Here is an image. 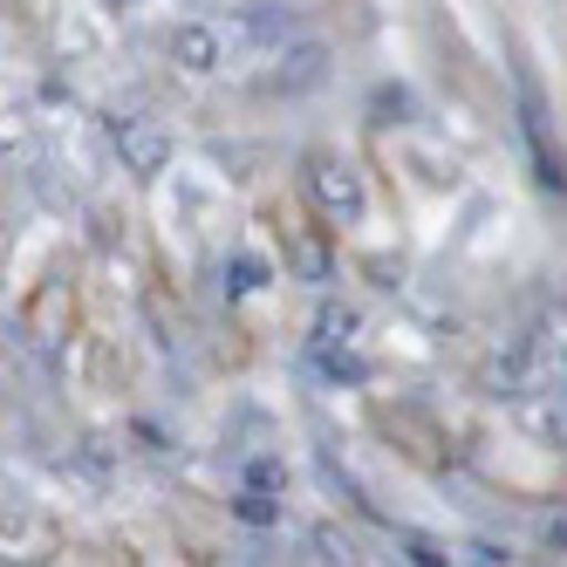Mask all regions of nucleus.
<instances>
[{"mask_svg": "<svg viewBox=\"0 0 567 567\" xmlns=\"http://www.w3.org/2000/svg\"><path fill=\"white\" fill-rule=\"evenodd\" d=\"M301 192L315 198V213L321 219H336V226H355L362 219V178H355V165L342 151H308V172H301Z\"/></svg>", "mask_w": 567, "mask_h": 567, "instance_id": "1", "label": "nucleus"}, {"mask_svg": "<svg viewBox=\"0 0 567 567\" xmlns=\"http://www.w3.org/2000/svg\"><path fill=\"white\" fill-rule=\"evenodd\" d=\"M519 137H526V151H534V178L547 192H567V157L554 144V116H547V103H540L534 83H519Z\"/></svg>", "mask_w": 567, "mask_h": 567, "instance_id": "2", "label": "nucleus"}, {"mask_svg": "<svg viewBox=\"0 0 567 567\" xmlns=\"http://www.w3.org/2000/svg\"><path fill=\"white\" fill-rule=\"evenodd\" d=\"M110 137H116V151H124V165L131 172H165V157H172V137H165V124L157 116H116L110 124Z\"/></svg>", "mask_w": 567, "mask_h": 567, "instance_id": "3", "label": "nucleus"}, {"mask_svg": "<svg viewBox=\"0 0 567 567\" xmlns=\"http://www.w3.org/2000/svg\"><path fill=\"white\" fill-rule=\"evenodd\" d=\"M260 280H267V267H260V260H233V267H226V295H254Z\"/></svg>", "mask_w": 567, "mask_h": 567, "instance_id": "4", "label": "nucleus"}]
</instances>
